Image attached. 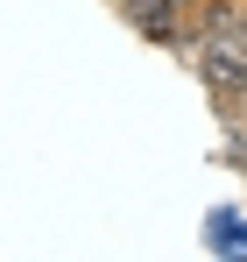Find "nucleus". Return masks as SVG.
<instances>
[{
    "instance_id": "1",
    "label": "nucleus",
    "mask_w": 247,
    "mask_h": 262,
    "mask_svg": "<svg viewBox=\"0 0 247 262\" xmlns=\"http://www.w3.org/2000/svg\"><path fill=\"white\" fill-rule=\"evenodd\" d=\"M198 78L219 99L247 92V36H240V21H212V36L198 43Z\"/></svg>"
}]
</instances>
